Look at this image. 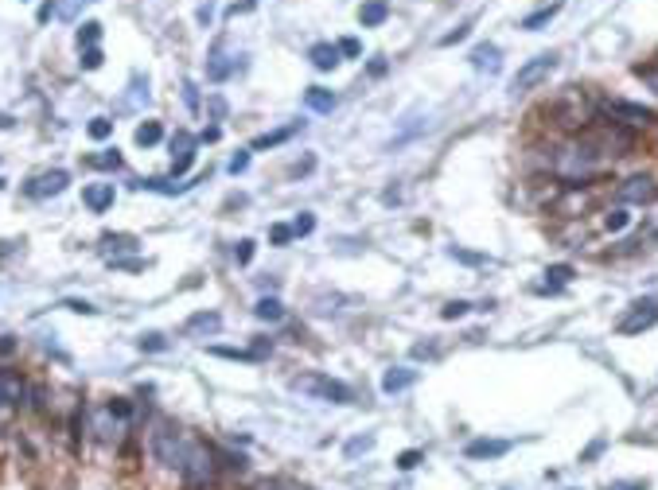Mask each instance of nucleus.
Wrapping results in <instances>:
<instances>
[{
	"instance_id": "obj_13",
	"label": "nucleus",
	"mask_w": 658,
	"mask_h": 490,
	"mask_svg": "<svg viewBox=\"0 0 658 490\" xmlns=\"http://www.w3.org/2000/svg\"><path fill=\"white\" fill-rule=\"evenodd\" d=\"M218 327H222V315H218V311H199V315L187 319L183 331H187V335H215Z\"/></svg>"
},
{
	"instance_id": "obj_7",
	"label": "nucleus",
	"mask_w": 658,
	"mask_h": 490,
	"mask_svg": "<svg viewBox=\"0 0 658 490\" xmlns=\"http://www.w3.org/2000/svg\"><path fill=\"white\" fill-rule=\"evenodd\" d=\"M66 183H71V175L66 172H59V168H55V172H43V175H36V179L27 183V195H31V199H47V195H59V191H66Z\"/></svg>"
},
{
	"instance_id": "obj_40",
	"label": "nucleus",
	"mask_w": 658,
	"mask_h": 490,
	"mask_svg": "<svg viewBox=\"0 0 658 490\" xmlns=\"http://www.w3.org/2000/svg\"><path fill=\"white\" fill-rule=\"evenodd\" d=\"M335 47H339V54H351V59H355V54L362 51V43H359V39H339V43H335Z\"/></svg>"
},
{
	"instance_id": "obj_34",
	"label": "nucleus",
	"mask_w": 658,
	"mask_h": 490,
	"mask_svg": "<svg viewBox=\"0 0 658 490\" xmlns=\"http://www.w3.org/2000/svg\"><path fill=\"white\" fill-rule=\"evenodd\" d=\"M468 308H471V304H464V299H452L441 315H444V319H460V315H468Z\"/></svg>"
},
{
	"instance_id": "obj_21",
	"label": "nucleus",
	"mask_w": 658,
	"mask_h": 490,
	"mask_svg": "<svg viewBox=\"0 0 658 490\" xmlns=\"http://www.w3.org/2000/svg\"><path fill=\"white\" fill-rule=\"evenodd\" d=\"M160 136H164L160 121H145V125H136V144H141V148H152V144H160Z\"/></svg>"
},
{
	"instance_id": "obj_11",
	"label": "nucleus",
	"mask_w": 658,
	"mask_h": 490,
	"mask_svg": "<svg viewBox=\"0 0 658 490\" xmlns=\"http://www.w3.org/2000/svg\"><path fill=\"white\" fill-rule=\"evenodd\" d=\"M471 66L483 74H499L503 70V51H499L495 43H479L475 51H471Z\"/></svg>"
},
{
	"instance_id": "obj_1",
	"label": "nucleus",
	"mask_w": 658,
	"mask_h": 490,
	"mask_svg": "<svg viewBox=\"0 0 658 490\" xmlns=\"http://www.w3.org/2000/svg\"><path fill=\"white\" fill-rule=\"evenodd\" d=\"M187 444L191 440L176 424H168V420H160V424L152 428V436H148V447H152L156 463H164L168 471H180L183 455H187Z\"/></svg>"
},
{
	"instance_id": "obj_26",
	"label": "nucleus",
	"mask_w": 658,
	"mask_h": 490,
	"mask_svg": "<svg viewBox=\"0 0 658 490\" xmlns=\"http://www.w3.org/2000/svg\"><path fill=\"white\" fill-rule=\"evenodd\" d=\"M627 222H631V214H627L623 207H615V210H608V214H604V226L612 230V234H620V230L627 226Z\"/></svg>"
},
{
	"instance_id": "obj_42",
	"label": "nucleus",
	"mask_w": 658,
	"mask_h": 490,
	"mask_svg": "<svg viewBox=\"0 0 658 490\" xmlns=\"http://www.w3.org/2000/svg\"><path fill=\"white\" fill-rule=\"evenodd\" d=\"M608 490H647V482H639V479H631V482H612Z\"/></svg>"
},
{
	"instance_id": "obj_32",
	"label": "nucleus",
	"mask_w": 658,
	"mask_h": 490,
	"mask_svg": "<svg viewBox=\"0 0 658 490\" xmlns=\"http://www.w3.org/2000/svg\"><path fill=\"white\" fill-rule=\"evenodd\" d=\"M86 4H94V0H66V4H59V16L74 20V16H78V8H86Z\"/></svg>"
},
{
	"instance_id": "obj_22",
	"label": "nucleus",
	"mask_w": 658,
	"mask_h": 490,
	"mask_svg": "<svg viewBox=\"0 0 658 490\" xmlns=\"http://www.w3.org/2000/svg\"><path fill=\"white\" fill-rule=\"evenodd\" d=\"M545 276H550V281H545V288H541V292H557L561 284L573 281V269H568V265H553V269H545Z\"/></svg>"
},
{
	"instance_id": "obj_39",
	"label": "nucleus",
	"mask_w": 658,
	"mask_h": 490,
	"mask_svg": "<svg viewBox=\"0 0 658 490\" xmlns=\"http://www.w3.org/2000/svg\"><path fill=\"white\" fill-rule=\"evenodd\" d=\"M164 335H141V350H164Z\"/></svg>"
},
{
	"instance_id": "obj_44",
	"label": "nucleus",
	"mask_w": 658,
	"mask_h": 490,
	"mask_svg": "<svg viewBox=\"0 0 658 490\" xmlns=\"http://www.w3.org/2000/svg\"><path fill=\"white\" fill-rule=\"evenodd\" d=\"M109 413H117V417H133V408L125 401H109Z\"/></svg>"
},
{
	"instance_id": "obj_9",
	"label": "nucleus",
	"mask_w": 658,
	"mask_h": 490,
	"mask_svg": "<svg viewBox=\"0 0 658 490\" xmlns=\"http://www.w3.org/2000/svg\"><path fill=\"white\" fill-rule=\"evenodd\" d=\"M655 199V183L647 175H631V179L620 183V202H647Z\"/></svg>"
},
{
	"instance_id": "obj_3",
	"label": "nucleus",
	"mask_w": 658,
	"mask_h": 490,
	"mask_svg": "<svg viewBox=\"0 0 658 490\" xmlns=\"http://www.w3.org/2000/svg\"><path fill=\"white\" fill-rule=\"evenodd\" d=\"M304 397H316V401H331V405H347L351 401V389L335 378H324V373H304V378L292 381Z\"/></svg>"
},
{
	"instance_id": "obj_10",
	"label": "nucleus",
	"mask_w": 658,
	"mask_h": 490,
	"mask_svg": "<svg viewBox=\"0 0 658 490\" xmlns=\"http://www.w3.org/2000/svg\"><path fill=\"white\" fill-rule=\"evenodd\" d=\"M113 199H117V191H113V183H90V187L82 191V202L94 210V214H101V210L113 207Z\"/></svg>"
},
{
	"instance_id": "obj_29",
	"label": "nucleus",
	"mask_w": 658,
	"mask_h": 490,
	"mask_svg": "<svg viewBox=\"0 0 658 490\" xmlns=\"http://www.w3.org/2000/svg\"><path fill=\"white\" fill-rule=\"evenodd\" d=\"M253 490H304V487H296L289 479H262V482H253Z\"/></svg>"
},
{
	"instance_id": "obj_28",
	"label": "nucleus",
	"mask_w": 658,
	"mask_h": 490,
	"mask_svg": "<svg viewBox=\"0 0 658 490\" xmlns=\"http://www.w3.org/2000/svg\"><path fill=\"white\" fill-rule=\"evenodd\" d=\"M86 133H90L94 140H106V136L113 133V121H109V117H94V121H90V128H86Z\"/></svg>"
},
{
	"instance_id": "obj_14",
	"label": "nucleus",
	"mask_w": 658,
	"mask_h": 490,
	"mask_svg": "<svg viewBox=\"0 0 658 490\" xmlns=\"http://www.w3.org/2000/svg\"><path fill=\"white\" fill-rule=\"evenodd\" d=\"M308 59H312L316 70H335V66H339V47L335 43H316L312 51H308Z\"/></svg>"
},
{
	"instance_id": "obj_25",
	"label": "nucleus",
	"mask_w": 658,
	"mask_h": 490,
	"mask_svg": "<svg viewBox=\"0 0 658 490\" xmlns=\"http://www.w3.org/2000/svg\"><path fill=\"white\" fill-rule=\"evenodd\" d=\"M292 133H296V125H292V128H280V133H265V136H257V140H253V152H262V148L280 144V140H289Z\"/></svg>"
},
{
	"instance_id": "obj_49",
	"label": "nucleus",
	"mask_w": 658,
	"mask_h": 490,
	"mask_svg": "<svg viewBox=\"0 0 658 490\" xmlns=\"http://www.w3.org/2000/svg\"><path fill=\"white\" fill-rule=\"evenodd\" d=\"M8 249H12V245H8V242H0V257H4V253H8Z\"/></svg>"
},
{
	"instance_id": "obj_33",
	"label": "nucleus",
	"mask_w": 658,
	"mask_h": 490,
	"mask_svg": "<svg viewBox=\"0 0 658 490\" xmlns=\"http://www.w3.org/2000/svg\"><path fill=\"white\" fill-rule=\"evenodd\" d=\"M312 230H316V218H312V214H300L296 222H292V234H296V237L312 234Z\"/></svg>"
},
{
	"instance_id": "obj_5",
	"label": "nucleus",
	"mask_w": 658,
	"mask_h": 490,
	"mask_svg": "<svg viewBox=\"0 0 658 490\" xmlns=\"http://www.w3.org/2000/svg\"><path fill=\"white\" fill-rule=\"evenodd\" d=\"M658 323V299H635L631 311L620 319V335H639Z\"/></svg>"
},
{
	"instance_id": "obj_38",
	"label": "nucleus",
	"mask_w": 658,
	"mask_h": 490,
	"mask_svg": "<svg viewBox=\"0 0 658 490\" xmlns=\"http://www.w3.org/2000/svg\"><path fill=\"white\" fill-rule=\"evenodd\" d=\"M289 237H296V234H292V226H273V230H269V242H273V245H285Z\"/></svg>"
},
{
	"instance_id": "obj_48",
	"label": "nucleus",
	"mask_w": 658,
	"mask_h": 490,
	"mask_svg": "<svg viewBox=\"0 0 658 490\" xmlns=\"http://www.w3.org/2000/svg\"><path fill=\"white\" fill-rule=\"evenodd\" d=\"M55 12H59V8H55V4H43V8H39V20H51Z\"/></svg>"
},
{
	"instance_id": "obj_37",
	"label": "nucleus",
	"mask_w": 658,
	"mask_h": 490,
	"mask_svg": "<svg viewBox=\"0 0 658 490\" xmlns=\"http://www.w3.org/2000/svg\"><path fill=\"white\" fill-rule=\"evenodd\" d=\"M234 257H238V265H250V261H253V242H250V237H245V242H238Z\"/></svg>"
},
{
	"instance_id": "obj_27",
	"label": "nucleus",
	"mask_w": 658,
	"mask_h": 490,
	"mask_svg": "<svg viewBox=\"0 0 658 490\" xmlns=\"http://www.w3.org/2000/svg\"><path fill=\"white\" fill-rule=\"evenodd\" d=\"M98 36H101V24H94V20H90V24H82L78 27V47H94V43H98Z\"/></svg>"
},
{
	"instance_id": "obj_35",
	"label": "nucleus",
	"mask_w": 658,
	"mask_h": 490,
	"mask_svg": "<svg viewBox=\"0 0 658 490\" xmlns=\"http://www.w3.org/2000/svg\"><path fill=\"white\" fill-rule=\"evenodd\" d=\"M370 447H374V436H359V440H351V444H347V455L370 452Z\"/></svg>"
},
{
	"instance_id": "obj_2",
	"label": "nucleus",
	"mask_w": 658,
	"mask_h": 490,
	"mask_svg": "<svg viewBox=\"0 0 658 490\" xmlns=\"http://www.w3.org/2000/svg\"><path fill=\"white\" fill-rule=\"evenodd\" d=\"M180 479L187 482L191 490H207L210 482H215V455H210L207 444H199V440L187 444V455H183V463H180Z\"/></svg>"
},
{
	"instance_id": "obj_15",
	"label": "nucleus",
	"mask_w": 658,
	"mask_h": 490,
	"mask_svg": "<svg viewBox=\"0 0 658 490\" xmlns=\"http://www.w3.org/2000/svg\"><path fill=\"white\" fill-rule=\"evenodd\" d=\"M413 381H417V370H406V366L386 370V378H382V393H401V389H409Z\"/></svg>"
},
{
	"instance_id": "obj_6",
	"label": "nucleus",
	"mask_w": 658,
	"mask_h": 490,
	"mask_svg": "<svg viewBox=\"0 0 658 490\" xmlns=\"http://www.w3.org/2000/svg\"><path fill=\"white\" fill-rule=\"evenodd\" d=\"M195 136L187 133V128H180V133L171 136V175H183L195 163Z\"/></svg>"
},
{
	"instance_id": "obj_46",
	"label": "nucleus",
	"mask_w": 658,
	"mask_h": 490,
	"mask_svg": "<svg viewBox=\"0 0 658 490\" xmlns=\"http://www.w3.org/2000/svg\"><path fill=\"white\" fill-rule=\"evenodd\" d=\"M12 350H16V339H12V335H4V339H0V354H4V358H8Z\"/></svg>"
},
{
	"instance_id": "obj_31",
	"label": "nucleus",
	"mask_w": 658,
	"mask_h": 490,
	"mask_svg": "<svg viewBox=\"0 0 658 490\" xmlns=\"http://www.w3.org/2000/svg\"><path fill=\"white\" fill-rule=\"evenodd\" d=\"M421 459H424V452H417V447H413V452H401V455H397V467H401V471H413Z\"/></svg>"
},
{
	"instance_id": "obj_20",
	"label": "nucleus",
	"mask_w": 658,
	"mask_h": 490,
	"mask_svg": "<svg viewBox=\"0 0 658 490\" xmlns=\"http://www.w3.org/2000/svg\"><path fill=\"white\" fill-rule=\"evenodd\" d=\"M253 315H257V319H269V323H277V319H285V304H280V299H273V296H265V299H257Z\"/></svg>"
},
{
	"instance_id": "obj_45",
	"label": "nucleus",
	"mask_w": 658,
	"mask_h": 490,
	"mask_svg": "<svg viewBox=\"0 0 658 490\" xmlns=\"http://www.w3.org/2000/svg\"><path fill=\"white\" fill-rule=\"evenodd\" d=\"M452 257H460L464 265H479V261H483L479 253H464V249H452Z\"/></svg>"
},
{
	"instance_id": "obj_16",
	"label": "nucleus",
	"mask_w": 658,
	"mask_h": 490,
	"mask_svg": "<svg viewBox=\"0 0 658 490\" xmlns=\"http://www.w3.org/2000/svg\"><path fill=\"white\" fill-rule=\"evenodd\" d=\"M136 249V237L129 234H106L101 237V253L109 257V261H117V253H133Z\"/></svg>"
},
{
	"instance_id": "obj_8",
	"label": "nucleus",
	"mask_w": 658,
	"mask_h": 490,
	"mask_svg": "<svg viewBox=\"0 0 658 490\" xmlns=\"http://www.w3.org/2000/svg\"><path fill=\"white\" fill-rule=\"evenodd\" d=\"M608 117H627L631 125H650V121H658V113L655 109H647V105H635V101H608Z\"/></svg>"
},
{
	"instance_id": "obj_43",
	"label": "nucleus",
	"mask_w": 658,
	"mask_h": 490,
	"mask_svg": "<svg viewBox=\"0 0 658 490\" xmlns=\"http://www.w3.org/2000/svg\"><path fill=\"white\" fill-rule=\"evenodd\" d=\"M66 308L71 311H82V315H94L98 308H90V304H82V299H66Z\"/></svg>"
},
{
	"instance_id": "obj_23",
	"label": "nucleus",
	"mask_w": 658,
	"mask_h": 490,
	"mask_svg": "<svg viewBox=\"0 0 658 490\" xmlns=\"http://www.w3.org/2000/svg\"><path fill=\"white\" fill-rule=\"evenodd\" d=\"M86 163H90V168H121V152L117 148H106V152H98V156H86Z\"/></svg>"
},
{
	"instance_id": "obj_4",
	"label": "nucleus",
	"mask_w": 658,
	"mask_h": 490,
	"mask_svg": "<svg viewBox=\"0 0 658 490\" xmlns=\"http://www.w3.org/2000/svg\"><path fill=\"white\" fill-rule=\"evenodd\" d=\"M553 66H557V54H534L530 63L518 66V74L510 78V94L518 98V94H530L534 86H541V82L553 74Z\"/></svg>"
},
{
	"instance_id": "obj_18",
	"label": "nucleus",
	"mask_w": 658,
	"mask_h": 490,
	"mask_svg": "<svg viewBox=\"0 0 658 490\" xmlns=\"http://www.w3.org/2000/svg\"><path fill=\"white\" fill-rule=\"evenodd\" d=\"M304 105L316 109V113H331V109H335V94L324 90V86H312V90H304Z\"/></svg>"
},
{
	"instance_id": "obj_36",
	"label": "nucleus",
	"mask_w": 658,
	"mask_h": 490,
	"mask_svg": "<svg viewBox=\"0 0 658 490\" xmlns=\"http://www.w3.org/2000/svg\"><path fill=\"white\" fill-rule=\"evenodd\" d=\"M468 31H471V24H460L456 31H448V36L441 39V47H452V43H460V39H468Z\"/></svg>"
},
{
	"instance_id": "obj_12",
	"label": "nucleus",
	"mask_w": 658,
	"mask_h": 490,
	"mask_svg": "<svg viewBox=\"0 0 658 490\" xmlns=\"http://www.w3.org/2000/svg\"><path fill=\"white\" fill-rule=\"evenodd\" d=\"M510 452V440H471L468 447H464V455L468 459H499V455Z\"/></svg>"
},
{
	"instance_id": "obj_19",
	"label": "nucleus",
	"mask_w": 658,
	"mask_h": 490,
	"mask_svg": "<svg viewBox=\"0 0 658 490\" xmlns=\"http://www.w3.org/2000/svg\"><path fill=\"white\" fill-rule=\"evenodd\" d=\"M20 397H24V385H20L12 373L0 370V405H16Z\"/></svg>"
},
{
	"instance_id": "obj_41",
	"label": "nucleus",
	"mask_w": 658,
	"mask_h": 490,
	"mask_svg": "<svg viewBox=\"0 0 658 490\" xmlns=\"http://www.w3.org/2000/svg\"><path fill=\"white\" fill-rule=\"evenodd\" d=\"M245 168H250V152H238L234 160H230V172H234V175H242Z\"/></svg>"
},
{
	"instance_id": "obj_47",
	"label": "nucleus",
	"mask_w": 658,
	"mask_h": 490,
	"mask_svg": "<svg viewBox=\"0 0 658 490\" xmlns=\"http://www.w3.org/2000/svg\"><path fill=\"white\" fill-rule=\"evenodd\" d=\"M370 74H374V78H378V74H386V59H374V63H370Z\"/></svg>"
},
{
	"instance_id": "obj_30",
	"label": "nucleus",
	"mask_w": 658,
	"mask_h": 490,
	"mask_svg": "<svg viewBox=\"0 0 658 490\" xmlns=\"http://www.w3.org/2000/svg\"><path fill=\"white\" fill-rule=\"evenodd\" d=\"M101 63H106V54H101L98 47H82V66H86V70H98Z\"/></svg>"
},
{
	"instance_id": "obj_17",
	"label": "nucleus",
	"mask_w": 658,
	"mask_h": 490,
	"mask_svg": "<svg viewBox=\"0 0 658 490\" xmlns=\"http://www.w3.org/2000/svg\"><path fill=\"white\" fill-rule=\"evenodd\" d=\"M386 16H389V4H386V0H366V4L359 8V24H362V27L386 24Z\"/></svg>"
},
{
	"instance_id": "obj_24",
	"label": "nucleus",
	"mask_w": 658,
	"mask_h": 490,
	"mask_svg": "<svg viewBox=\"0 0 658 490\" xmlns=\"http://www.w3.org/2000/svg\"><path fill=\"white\" fill-rule=\"evenodd\" d=\"M553 16H557V4H550V8H538L534 16H526V20H522V27H526V31H538V27H545Z\"/></svg>"
}]
</instances>
